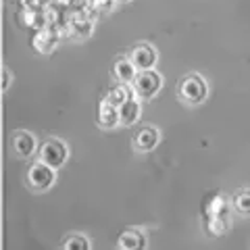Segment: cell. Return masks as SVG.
Returning <instances> with one entry per match:
<instances>
[{
	"mask_svg": "<svg viewBox=\"0 0 250 250\" xmlns=\"http://www.w3.org/2000/svg\"><path fill=\"white\" fill-rule=\"evenodd\" d=\"M233 208L238 213L250 217V190H240L233 194Z\"/></svg>",
	"mask_w": 250,
	"mask_h": 250,
	"instance_id": "cell-14",
	"label": "cell"
},
{
	"mask_svg": "<svg viewBox=\"0 0 250 250\" xmlns=\"http://www.w3.org/2000/svg\"><path fill=\"white\" fill-rule=\"evenodd\" d=\"M113 4H115V0H92V9L96 13H100V15L111 11Z\"/></svg>",
	"mask_w": 250,
	"mask_h": 250,
	"instance_id": "cell-16",
	"label": "cell"
},
{
	"mask_svg": "<svg viewBox=\"0 0 250 250\" xmlns=\"http://www.w3.org/2000/svg\"><path fill=\"white\" fill-rule=\"evenodd\" d=\"M98 125L104 129H111L115 127V125H119L121 119H119V106H115L111 103H106V100H103L98 106Z\"/></svg>",
	"mask_w": 250,
	"mask_h": 250,
	"instance_id": "cell-9",
	"label": "cell"
},
{
	"mask_svg": "<svg viewBox=\"0 0 250 250\" xmlns=\"http://www.w3.org/2000/svg\"><path fill=\"white\" fill-rule=\"evenodd\" d=\"M54 44H57V36H54V31L50 29H38L36 36H34V46L38 52H50L54 48Z\"/></svg>",
	"mask_w": 250,
	"mask_h": 250,
	"instance_id": "cell-13",
	"label": "cell"
},
{
	"mask_svg": "<svg viewBox=\"0 0 250 250\" xmlns=\"http://www.w3.org/2000/svg\"><path fill=\"white\" fill-rule=\"evenodd\" d=\"M62 248L65 250H85V248H90V240L85 236H69L62 240Z\"/></svg>",
	"mask_w": 250,
	"mask_h": 250,
	"instance_id": "cell-15",
	"label": "cell"
},
{
	"mask_svg": "<svg viewBox=\"0 0 250 250\" xmlns=\"http://www.w3.org/2000/svg\"><path fill=\"white\" fill-rule=\"evenodd\" d=\"M57 182V169L46 165V163L38 161L27 169V186L36 192L48 190V188Z\"/></svg>",
	"mask_w": 250,
	"mask_h": 250,
	"instance_id": "cell-4",
	"label": "cell"
},
{
	"mask_svg": "<svg viewBox=\"0 0 250 250\" xmlns=\"http://www.w3.org/2000/svg\"><path fill=\"white\" fill-rule=\"evenodd\" d=\"M119 119H121V125H134L140 119V103L134 96L125 100L119 106Z\"/></svg>",
	"mask_w": 250,
	"mask_h": 250,
	"instance_id": "cell-10",
	"label": "cell"
},
{
	"mask_svg": "<svg viewBox=\"0 0 250 250\" xmlns=\"http://www.w3.org/2000/svg\"><path fill=\"white\" fill-rule=\"evenodd\" d=\"M67 156H69L67 144L62 142V140H57V138L46 140V142H42V146L38 148V161H42L54 169H61L65 165Z\"/></svg>",
	"mask_w": 250,
	"mask_h": 250,
	"instance_id": "cell-3",
	"label": "cell"
},
{
	"mask_svg": "<svg viewBox=\"0 0 250 250\" xmlns=\"http://www.w3.org/2000/svg\"><path fill=\"white\" fill-rule=\"evenodd\" d=\"M207 96H208V85L198 73H188L182 80V83H179V98L186 104H190V106L202 104L207 100Z\"/></svg>",
	"mask_w": 250,
	"mask_h": 250,
	"instance_id": "cell-1",
	"label": "cell"
},
{
	"mask_svg": "<svg viewBox=\"0 0 250 250\" xmlns=\"http://www.w3.org/2000/svg\"><path fill=\"white\" fill-rule=\"evenodd\" d=\"M115 2H129V0H115Z\"/></svg>",
	"mask_w": 250,
	"mask_h": 250,
	"instance_id": "cell-18",
	"label": "cell"
},
{
	"mask_svg": "<svg viewBox=\"0 0 250 250\" xmlns=\"http://www.w3.org/2000/svg\"><path fill=\"white\" fill-rule=\"evenodd\" d=\"M9 85H11V73L6 69H2V90H6Z\"/></svg>",
	"mask_w": 250,
	"mask_h": 250,
	"instance_id": "cell-17",
	"label": "cell"
},
{
	"mask_svg": "<svg viewBox=\"0 0 250 250\" xmlns=\"http://www.w3.org/2000/svg\"><path fill=\"white\" fill-rule=\"evenodd\" d=\"M111 71H113V77L117 82L131 83V82H134V77H136V73H138V69H136L134 62H131L129 57H117Z\"/></svg>",
	"mask_w": 250,
	"mask_h": 250,
	"instance_id": "cell-8",
	"label": "cell"
},
{
	"mask_svg": "<svg viewBox=\"0 0 250 250\" xmlns=\"http://www.w3.org/2000/svg\"><path fill=\"white\" fill-rule=\"evenodd\" d=\"M163 88V77L154 71V69H146V71H138L134 82H131V90L138 98L150 100L154 98L159 90Z\"/></svg>",
	"mask_w": 250,
	"mask_h": 250,
	"instance_id": "cell-2",
	"label": "cell"
},
{
	"mask_svg": "<svg viewBox=\"0 0 250 250\" xmlns=\"http://www.w3.org/2000/svg\"><path fill=\"white\" fill-rule=\"evenodd\" d=\"M11 148L19 159H29L38 150V142L29 131H15L11 136Z\"/></svg>",
	"mask_w": 250,
	"mask_h": 250,
	"instance_id": "cell-7",
	"label": "cell"
},
{
	"mask_svg": "<svg viewBox=\"0 0 250 250\" xmlns=\"http://www.w3.org/2000/svg\"><path fill=\"white\" fill-rule=\"evenodd\" d=\"M146 246V238L142 231L138 229H127L121 233L119 238V248H127V250H138V248H144Z\"/></svg>",
	"mask_w": 250,
	"mask_h": 250,
	"instance_id": "cell-12",
	"label": "cell"
},
{
	"mask_svg": "<svg viewBox=\"0 0 250 250\" xmlns=\"http://www.w3.org/2000/svg\"><path fill=\"white\" fill-rule=\"evenodd\" d=\"M129 59L136 65L138 71H146V69H154L156 61H159V54H156V50L152 48L150 44L140 42V44H136L134 48H131Z\"/></svg>",
	"mask_w": 250,
	"mask_h": 250,
	"instance_id": "cell-5",
	"label": "cell"
},
{
	"mask_svg": "<svg viewBox=\"0 0 250 250\" xmlns=\"http://www.w3.org/2000/svg\"><path fill=\"white\" fill-rule=\"evenodd\" d=\"M159 142H161V134L152 125H142L134 136V148L138 152H150L159 146Z\"/></svg>",
	"mask_w": 250,
	"mask_h": 250,
	"instance_id": "cell-6",
	"label": "cell"
},
{
	"mask_svg": "<svg viewBox=\"0 0 250 250\" xmlns=\"http://www.w3.org/2000/svg\"><path fill=\"white\" fill-rule=\"evenodd\" d=\"M131 96H134V90H131L127 83L117 82V85H113V88L106 92L104 100H106V103H111V104H115V106H121L125 100H129Z\"/></svg>",
	"mask_w": 250,
	"mask_h": 250,
	"instance_id": "cell-11",
	"label": "cell"
}]
</instances>
